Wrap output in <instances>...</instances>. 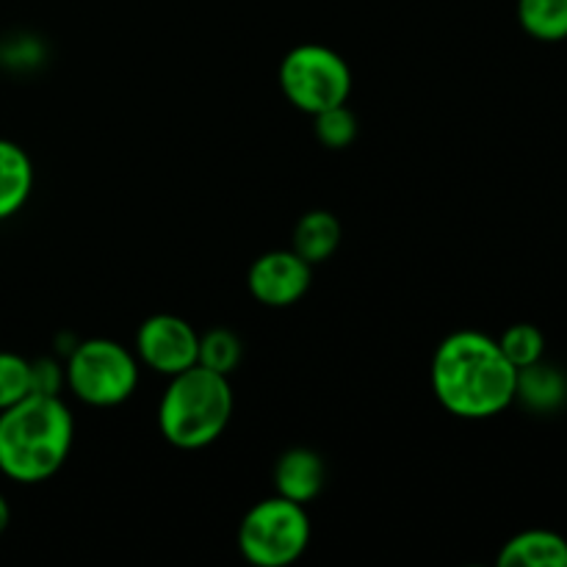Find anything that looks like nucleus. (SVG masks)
I'll return each mask as SVG.
<instances>
[{"label":"nucleus","mask_w":567,"mask_h":567,"mask_svg":"<svg viewBox=\"0 0 567 567\" xmlns=\"http://www.w3.org/2000/svg\"><path fill=\"white\" fill-rule=\"evenodd\" d=\"M66 391L86 408H120L136 393L142 363L114 338H86L64 358Z\"/></svg>","instance_id":"nucleus-4"},{"label":"nucleus","mask_w":567,"mask_h":567,"mask_svg":"<svg viewBox=\"0 0 567 567\" xmlns=\"http://www.w3.org/2000/svg\"><path fill=\"white\" fill-rule=\"evenodd\" d=\"M515 17L526 37L557 44L567 39V0H518Z\"/></svg>","instance_id":"nucleus-14"},{"label":"nucleus","mask_w":567,"mask_h":567,"mask_svg":"<svg viewBox=\"0 0 567 567\" xmlns=\"http://www.w3.org/2000/svg\"><path fill=\"white\" fill-rule=\"evenodd\" d=\"M358 116L349 109V103L336 105V109H327L321 114L313 116V133L316 142L327 150H347L352 147L354 138H358Z\"/></svg>","instance_id":"nucleus-17"},{"label":"nucleus","mask_w":567,"mask_h":567,"mask_svg":"<svg viewBox=\"0 0 567 567\" xmlns=\"http://www.w3.org/2000/svg\"><path fill=\"white\" fill-rule=\"evenodd\" d=\"M44 59H48L44 42L33 37V33H14V37L0 44V64H3V70L33 72L44 64Z\"/></svg>","instance_id":"nucleus-19"},{"label":"nucleus","mask_w":567,"mask_h":567,"mask_svg":"<svg viewBox=\"0 0 567 567\" xmlns=\"http://www.w3.org/2000/svg\"><path fill=\"white\" fill-rule=\"evenodd\" d=\"M133 352H136L138 363L169 380V377L197 365L199 332L183 316H147L136 330Z\"/></svg>","instance_id":"nucleus-7"},{"label":"nucleus","mask_w":567,"mask_h":567,"mask_svg":"<svg viewBox=\"0 0 567 567\" xmlns=\"http://www.w3.org/2000/svg\"><path fill=\"white\" fill-rule=\"evenodd\" d=\"M233 408L230 377L197 363L166 382L158 402V432L181 452H199L225 435Z\"/></svg>","instance_id":"nucleus-3"},{"label":"nucleus","mask_w":567,"mask_h":567,"mask_svg":"<svg viewBox=\"0 0 567 567\" xmlns=\"http://www.w3.org/2000/svg\"><path fill=\"white\" fill-rule=\"evenodd\" d=\"M0 72H3V64H0Z\"/></svg>","instance_id":"nucleus-22"},{"label":"nucleus","mask_w":567,"mask_h":567,"mask_svg":"<svg viewBox=\"0 0 567 567\" xmlns=\"http://www.w3.org/2000/svg\"><path fill=\"white\" fill-rule=\"evenodd\" d=\"M518 369L496 338L457 330L437 343L430 365L432 393L449 415L463 421L496 419L515 404Z\"/></svg>","instance_id":"nucleus-1"},{"label":"nucleus","mask_w":567,"mask_h":567,"mask_svg":"<svg viewBox=\"0 0 567 567\" xmlns=\"http://www.w3.org/2000/svg\"><path fill=\"white\" fill-rule=\"evenodd\" d=\"M313 524L305 504L269 496L252 504L238 524V551L255 567H288L305 557Z\"/></svg>","instance_id":"nucleus-5"},{"label":"nucleus","mask_w":567,"mask_h":567,"mask_svg":"<svg viewBox=\"0 0 567 567\" xmlns=\"http://www.w3.org/2000/svg\"><path fill=\"white\" fill-rule=\"evenodd\" d=\"M75 415L61 396L28 393L0 410V474L17 485H42L66 465Z\"/></svg>","instance_id":"nucleus-2"},{"label":"nucleus","mask_w":567,"mask_h":567,"mask_svg":"<svg viewBox=\"0 0 567 567\" xmlns=\"http://www.w3.org/2000/svg\"><path fill=\"white\" fill-rule=\"evenodd\" d=\"M241 358H244L241 338H238L233 330H227V327H214V330L199 336L197 363L205 365V369L230 377L233 371L241 365Z\"/></svg>","instance_id":"nucleus-15"},{"label":"nucleus","mask_w":567,"mask_h":567,"mask_svg":"<svg viewBox=\"0 0 567 567\" xmlns=\"http://www.w3.org/2000/svg\"><path fill=\"white\" fill-rule=\"evenodd\" d=\"M271 480H275L277 496L291 498V502L308 507L310 502H316L324 493L327 463L313 449L293 446L277 457Z\"/></svg>","instance_id":"nucleus-9"},{"label":"nucleus","mask_w":567,"mask_h":567,"mask_svg":"<svg viewBox=\"0 0 567 567\" xmlns=\"http://www.w3.org/2000/svg\"><path fill=\"white\" fill-rule=\"evenodd\" d=\"M313 282V266L293 249H271L252 260L247 271V288L255 302L266 308H291Z\"/></svg>","instance_id":"nucleus-8"},{"label":"nucleus","mask_w":567,"mask_h":567,"mask_svg":"<svg viewBox=\"0 0 567 567\" xmlns=\"http://www.w3.org/2000/svg\"><path fill=\"white\" fill-rule=\"evenodd\" d=\"M341 238H343V227L341 221H338V216L324 208H316L299 216L297 227H293L291 249L299 255V258L308 260L310 266H319V264H327V260L338 252Z\"/></svg>","instance_id":"nucleus-13"},{"label":"nucleus","mask_w":567,"mask_h":567,"mask_svg":"<svg viewBox=\"0 0 567 567\" xmlns=\"http://www.w3.org/2000/svg\"><path fill=\"white\" fill-rule=\"evenodd\" d=\"M515 402L524 404L529 413L551 415L567 404V374L546 358L518 369L515 380Z\"/></svg>","instance_id":"nucleus-10"},{"label":"nucleus","mask_w":567,"mask_h":567,"mask_svg":"<svg viewBox=\"0 0 567 567\" xmlns=\"http://www.w3.org/2000/svg\"><path fill=\"white\" fill-rule=\"evenodd\" d=\"M61 391H66L64 360L53 358V354L31 360V393H42V396H61Z\"/></svg>","instance_id":"nucleus-20"},{"label":"nucleus","mask_w":567,"mask_h":567,"mask_svg":"<svg viewBox=\"0 0 567 567\" xmlns=\"http://www.w3.org/2000/svg\"><path fill=\"white\" fill-rule=\"evenodd\" d=\"M31 393V360L0 349V410L11 408Z\"/></svg>","instance_id":"nucleus-18"},{"label":"nucleus","mask_w":567,"mask_h":567,"mask_svg":"<svg viewBox=\"0 0 567 567\" xmlns=\"http://www.w3.org/2000/svg\"><path fill=\"white\" fill-rule=\"evenodd\" d=\"M498 567H567V540L551 529H526L509 537L496 557Z\"/></svg>","instance_id":"nucleus-12"},{"label":"nucleus","mask_w":567,"mask_h":567,"mask_svg":"<svg viewBox=\"0 0 567 567\" xmlns=\"http://www.w3.org/2000/svg\"><path fill=\"white\" fill-rule=\"evenodd\" d=\"M496 341L498 347H502L504 358H507L515 369H526V365L546 358V336H543L540 327L526 324V321L509 324Z\"/></svg>","instance_id":"nucleus-16"},{"label":"nucleus","mask_w":567,"mask_h":567,"mask_svg":"<svg viewBox=\"0 0 567 567\" xmlns=\"http://www.w3.org/2000/svg\"><path fill=\"white\" fill-rule=\"evenodd\" d=\"M9 524H11V507H9V502H6L3 493H0V535L9 529Z\"/></svg>","instance_id":"nucleus-21"},{"label":"nucleus","mask_w":567,"mask_h":567,"mask_svg":"<svg viewBox=\"0 0 567 567\" xmlns=\"http://www.w3.org/2000/svg\"><path fill=\"white\" fill-rule=\"evenodd\" d=\"M37 183V169L25 147L11 138H0V221L25 208Z\"/></svg>","instance_id":"nucleus-11"},{"label":"nucleus","mask_w":567,"mask_h":567,"mask_svg":"<svg viewBox=\"0 0 567 567\" xmlns=\"http://www.w3.org/2000/svg\"><path fill=\"white\" fill-rule=\"evenodd\" d=\"M277 78L288 103L308 116L349 103L354 86L349 61L338 50L316 42L288 50Z\"/></svg>","instance_id":"nucleus-6"}]
</instances>
